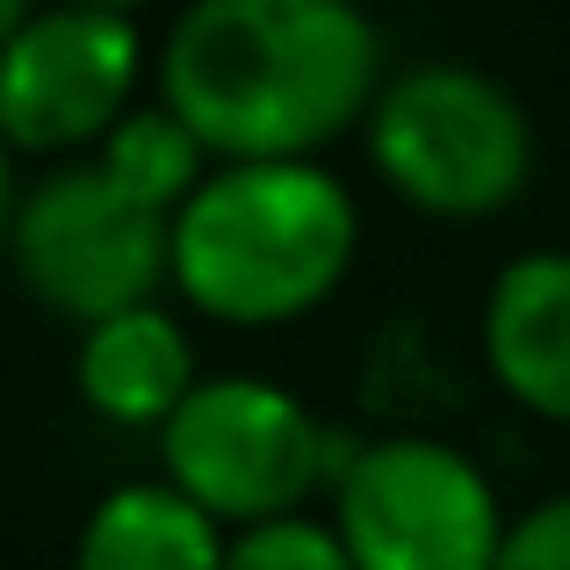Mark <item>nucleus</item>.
<instances>
[{
    "mask_svg": "<svg viewBox=\"0 0 570 570\" xmlns=\"http://www.w3.org/2000/svg\"><path fill=\"white\" fill-rule=\"evenodd\" d=\"M383 95V37L354 0H188L159 101L217 167L311 159Z\"/></svg>",
    "mask_w": 570,
    "mask_h": 570,
    "instance_id": "obj_1",
    "label": "nucleus"
},
{
    "mask_svg": "<svg viewBox=\"0 0 570 570\" xmlns=\"http://www.w3.org/2000/svg\"><path fill=\"white\" fill-rule=\"evenodd\" d=\"M362 217L318 159L217 167L174 217V289L224 325H289L347 282Z\"/></svg>",
    "mask_w": 570,
    "mask_h": 570,
    "instance_id": "obj_2",
    "label": "nucleus"
},
{
    "mask_svg": "<svg viewBox=\"0 0 570 570\" xmlns=\"http://www.w3.org/2000/svg\"><path fill=\"white\" fill-rule=\"evenodd\" d=\"M368 159L426 217H491L528 188L534 130L476 66H412L368 109Z\"/></svg>",
    "mask_w": 570,
    "mask_h": 570,
    "instance_id": "obj_3",
    "label": "nucleus"
},
{
    "mask_svg": "<svg viewBox=\"0 0 570 570\" xmlns=\"http://www.w3.org/2000/svg\"><path fill=\"white\" fill-rule=\"evenodd\" d=\"M14 275L43 311L72 325H101L116 311L153 304L174 282V217L145 209L101 174V159L43 174L14 203Z\"/></svg>",
    "mask_w": 570,
    "mask_h": 570,
    "instance_id": "obj_4",
    "label": "nucleus"
},
{
    "mask_svg": "<svg viewBox=\"0 0 570 570\" xmlns=\"http://www.w3.org/2000/svg\"><path fill=\"white\" fill-rule=\"evenodd\" d=\"M167 484L195 499L217 528H261L289 520L325 476V433L304 397L267 376L195 383L188 404L159 426Z\"/></svg>",
    "mask_w": 570,
    "mask_h": 570,
    "instance_id": "obj_5",
    "label": "nucleus"
},
{
    "mask_svg": "<svg viewBox=\"0 0 570 570\" xmlns=\"http://www.w3.org/2000/svg\"><path fill=\"white\" fill-rule=\"evenodd\" d=\"M340 542L354 570H491L505 549L499 491L448 441H376L340 476Z\"/></svg>",
    "mask_w": 570,
    "mask_h": 570,
    "instance_id": "obj_6",
    "label": "nucleus"
},
{
    "mask_svg": "<svg viewBox=\"0 0 570 570\" xmlns=\"http://www.w3.org/2000/svg\"><path fill=\"white\" fill-rule=\"evenodd\" d=\"M138 29L109 8H37V22L0 51V138L8 153H80L130 116Z\"/></svg>",
    "mask_w": 570,
    "mask_h": 570,
    "instance_id": "obj_7",
    "label": "nucleus"
},
{
    "mask_svg": "<svg viewBox=\"0 0 570 570\" xmlns=\"http://www.w3.org/2000/svg\"><path fill=\"white\" fill-rule=\"evenodd\" d=\"M484 354L505 397L570 426V253H520L484 304Z\"/></svg>",
    "mask_w": 570,
    "mask_h": 570,
    "instance_id": "obj_8",
    "label": "nucleus"
},
{
    "mask_svg": "<svg viewBox=\"0 0 570 570\" xmlns=\"http://www.w3.org/2000/svg\"><path fill=\"white\" fill-rule=\"evenodd\" d=\"M72 383L116 426H167L195 390V354L188 333L167 318L159 304L116 311V318L87 325L80 333V362H72Z\"/></svg>",
    "mask_w": 570,
    "mask_h": 570,
    "instance_id": "obj_9",
    "label": "nucleus"
},
{
    "mask_svg": "<svg viewBox=\"0 0 570 570\" xmlns=\"http://www.w3.org/2000/svg\"><path fill=\"white\" fill-rule=\"evenodd\" d=\"M232 534L174 484H124L87 513L72 570H224Z\"/></svg>",
    "mask_w": 570,
    "mask_h": 570,
    "instance_id": "obj_10",
    "label": "nucleus"
},
{
    "mask_svg": "<svg viewBox=\"0 0 570 570\" xmlns=\"http://www.w3.org/2000/svg\"><path fill=\"white\" fill-rule=\"evenodd\" d=\"M101 174H109L124 195H138L159 217H181V203L209 181V145L195 138L181 116L159 101V109H130L124 124L101 138Z\"/></svg>",
    "mask_w": 570,
    "mask_h": 570,
    "instance_id": "obj_11",
    "label": "nucleus"
},
{
    "mask_svg": "<svg viewBox=\"0 0 570 570\" xmlns=\"http://www.w3.org/2000/svg\"><path fill=\"white\" fill-rule=\"evenodd\" d=\"M224 570H354L340 528L325 520H261V528H238L232 549H224Z\"/></svg>",
    "mask_w": 570,
    "mask_h": 570,
    "instance_id": "obj_12",
    "label": "nucleus"
},
{
    "mask_svg": "<svg viewBox=\"0 0 570 570\" xmlns=\"http://www.w3.org/2000/svg\"><path fill=\"white\" fill-rule=\"evenodd\" d=\"M491 570H570V499H549L528 520H513Z\"/></svg>",
    "mask_w": 570,
    "mask_h": 570,
    "instance_id": "obj_13",
    "label": "nucleus"
},
{
    "mask_svg": "<svg viewBox=\"0 0 570 570\" xmlns=\"http://www.w3.org/2000/svg\"><path fill=\"white\" fill-rule=\"evenodd\" d=\"M29 22H37V0H0V51H8Z\"/></svg>",
    "mask_w": 570,
    "mask_h": 570,
    "instance_id": "obj_14",
    "label": "nucleus"
},
{
    "mask_svg": "<svg viewBox=\"0 0 570 570\" xmlns=\"http://www.w3.org/2000/svg\"><path fill=\"white\" fill-rule=\"evenodd\" d=\"M14 167H8V138H0V246H8V232H14Z\"/></svg>",
    "mask_w": 570,
    "mask_h": 570,
    "instance_id": "obj_15",
    "label": "nucleus"
},
{
    "mask_svg": "<svg viewBox=\"0 0 570 570\" xmlns=\"http://www.w3.org/2000/svg\"><path fill=\"white\" fill-rule=\"evenodd\" d=\"M66 8H109V14H130V8H145V0H66Z\"/></svg>",
    "mask_w": 570,
    "mask_h": 570,
    "instance_id": "obj_16",
    "label": "nucleus"
}]
</instances>
